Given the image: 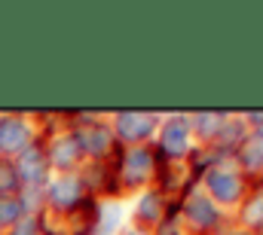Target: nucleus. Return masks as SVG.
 <instances>
[{"mask_svg": "<svg viewBox=\"0 0 263 235\" xmlns=\"http://www.w3.org/2000/svg\"><path fill=\"white\" fill-rule=\"evenodd\" d=\"M70 128L83 147L86 162H110L120 156V141L110 128V122L98 116H70Z\"/></svg>", "mask_w": 263, "mask_h": 235, "instance_id": "f257e3e1", "label": "nucleus"}, {"mask_svg": "<svg viewBox=\"0 0 263 235\" xmlns=\"http://www.w3.org/2000/svg\"><path fill=\"white\" fill-rule=\"evenodd\" d=\"M22 192V180L15 174L12 159H0V195H18Z\"/></svg>", "mask_w": 263, "mask_h": 235, "instance_id": "2eb2a0df", "label": "nucleus"}, {"mask_svg": "<svg viewBox=\"0 0 263 235\" xmlns=\"http://www.w3.org/2000/svg\"><path fill=\"white\" fill-rule=\"evenodd\" d=\"M159 171V153L150 144L141 147H123L117 156V177H120V192H132L156 180Z\"/></svg>", "mask_w": 263, "mask_h": 235, "instance_id": "7ed1b4c3", "label": "nucleus"}, {"mask_svg": "<svg viewBox=\"0 0 263 235\" xmlns=\"http://www.w3.org/2000/svg\"><path fill=\"white\" fill-rule=\"evenodd\" d=\"M248 186H251V180L242 174V171H236V168H223V165H214V168H208L205 174L199 177V189L220 208H230V205H242V199H245V192H248Z\"/></svg>", "mask_w": 263, "mask_h": 235, "instance_id": "20e7f679", "label": "nucleus"}, {"mask_svg": "<svg viewBox=\"0 0 263 235\" xmlns=\"http://www.w3.org/2000/svg\"><path fill=\"white\" fill-rule=\"evenodd\" d=\"M0 159H3V156H0Z\"/></svg>", "mask_w": 263, "mask_h": 235, "instance_id": "a211bd4d", "label": "nucleus"}, {"mask_svg": "<svg viewBox=\"0 0 263 235\" xmlns=\"http://www.w3.org/2000/svg\"><path fill=\"white\" fill-rule=\"evenodd\" d=\"M126 235H153V232H144V229H129Z\"/></svg>", "mask_w": 263, "mask_h": 235, "instance_id": "f3484780", "label": "nucleus"}, {"mask_svg": "<svg viewBox=\"0 0 263 235\" xmlns=\"http://www.w3.org/2000/svg\"><path fill=\"white\" fill-rule=\"evenodd\" d=\"M175 205H168V199L159 192V189H150L138 199V208H135V229H144V232H153L165 214L172 211Z\"/></svg>", "mask_w": 263, "mask_h": 235, "instance_id": "9d476101", "label": "nucleus"}, {"mask_svg": "<svg viewBox=\"0 0 263 235\" xmlns=\"http://www.w3.org/2000/svg\"><path fill=\"white\" fill-rule=\"evenodd\" d=\"M239 229L251 235L263 232V177L260 180H251L242 205H239Z\"/></svg>", "mask_w": 263, "mask_h": 235, "instance_id": "f8f14e48", "label": "nucleus"}, {"mask_svg": "<svg viewBox=\"0 0 263 235\" xmlns=\"http://www.w3.org/2000/svg\"><path fill=\"white\" fill-rule=\"evenodd\" d=\"M156 153L162 162H187L193 153V128L190 116H168L159 125V144Z\"/></svg>", "mask_w": 263, "mask_h": 235, "instance_id": "0eeeda50", "label": "nucleus"}, {"mask_svg": "<svg viewBox=\"0 0 263 235\" xmlns=\"http://www.w3.org/2000/svg\"><path fill=\"white\" fill-rule=\"evenodd\" d=\"M12 165H15V174L25 189H46V183L52 180V165L43 150V141H34L28 150H22L12 159Z\"/></svg>", "mask_w": 263, "mask_h": 235, "instance_id": "6e6552de", "label": "nucleus"}, {"mask_svg": "<svg viewBox=\"0 0 263 235\" xmlns=\"http://www.w3.org/2000/svg\"><path fill=\"white\" fill-rule=\"evenodd\" d=\"M227 113H193L190 116V128H193V138L202 141V147H214L217 134L223 131L227 125Z\"/></svg>", "mask_w": 263, "mask_h": 235, "instance_id": "ddd939ff", "label": "nucleus"}, {"mask_svg": "<svg viewBox=\"0 0 263 235\" xmlns=\"http://www.w3.org/2000/svg\"><path fill=\"white\" fill-rule=\"evenodd\" d=\"M220 235H251V232H245V229H223Z\"/></svg>", "mask_w": 263, "mask_h": 235, "instance_id": "dca6fc26", "label": "nucleus"}, {"mask_svg": "<svg viewBox=\"0 0 263 235\" xmlns=\"http://www.w3.org/2000/svg\"><path fill=\"white\" fill-rule=\"evenodd\" d=\"M178 217L184 223V229H190L193 235H220L223 232V214L220 208L199 189V186H190L181 202H178Z\"/></svg>", "mask_w": 263, "mask_h": 235, "instance_id": "f03ea898", "label": "nucleus"}, {"mask_svg": "<svg viewBox=\"0 0 263 235\" xmlns=\"http://www.w3.org/2000/svg\"><path fill=\"white\" fill-rule=\"evenodd\" d=\"M34 141H40V122H37V116L0 113V156L3 159H15Z\"/></svg>", "mask_w": 263, "mask_h": 235, "instance_id": "423d86ee", "label": "nucleus"}, {"mask_svg": "<svg viewBox=\"0 0 263 235\" xmlns=\"http://www.w3.org/2000/svg\"><path fill=\"white\" fill-rule=\"evenodd\" d=\"M159 119L153 113H141V110H123L110 119V128L120 141V147H141L153 138Z\"/></svg>", "mask_w": 263, "mask_h": 235, "instance_id": "1a4fd4ad", "label": "nucleus"}, {"mask_svg": "<svg viewBox=\"0 0 263 235\" xmlns=\"http://www.w3.org/2000/svg\"><path fill=\"white\" fill-rule=\"evenodd\" d=\"M28 214L22 208V199L18 195H0V235L9 232L15 223H22Z\"/></svg>", "mask_w": 263, "mask_h": 235, "instance_id": "4468645a", "label": "nucleus"}, {"mask_svg": "<svg viewBox=\"0 0 263 235\" xmlns=\"http://www.w3.org/2000/svg\"><path fill=\"white\" fill-rule=\"evenodd\" d=\"M43 199H46V214L65 220V217H70V214H73L86 199H92V195L86 192L80 171H73V174H52V180H49L46 189H43Z\"/></svg>", "mask_w": 263, "mask_h": 235, "instance_id": "39448f33", "label": "nucleus"}, {"mask_svg": "<svg viewBox=\"0 0 263 235\" xmlns=\"http://www.w3.org/2000/svg\"><path fill=\"white\" fill-rule=\"evenodd\" d=\"M233 159L239 162V171L251 180H260L263 174V128H254L245 134V141L236 147Z\"/></svg>", "mask_w": 263, "mask_h": 235, "instance_id": "9b49d317", "label": "nucleus"}]
</instances>
